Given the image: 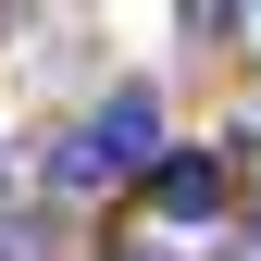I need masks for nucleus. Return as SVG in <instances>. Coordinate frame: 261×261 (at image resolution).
Returning a JSON list of instances; mask_svg holds the SVG:
<instances>
[{"instance_id": "1", "label": "nucleus", "mask_w": 261, "mask_h": 261, "mask_svg": "<svg viewBox=\"0 0 261 261\" xmlns=\"http://www.w3.org/2000/svg\"><path fill=\"white\" fill-rule=\"evenodd\" d=\"M149 162H162V100L149 87H112L100 124H75L50 149V187H112V174H149Z\"/></svg>"}, {"instance_id": "2", "label": "nucleus", "mask_w": 261, "mask_h": 261, "mask_svg": "<svg viewBox=\"0 0 261 261\" xmlns=\"http://www.w3.org/2000/svg\"><path fill=\"white\" fill-rule=\"evenodd\" d=\"M149 212H162V224H212V212H224V162H212V149H162V162H149Z\"/></svg>"}]
</instances>
